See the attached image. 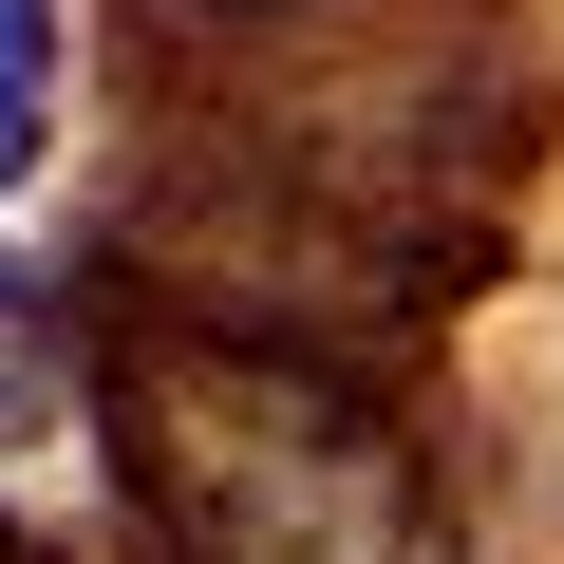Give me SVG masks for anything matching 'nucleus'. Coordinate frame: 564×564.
<instances>
[{
	"label": "nucleus",
	"instance_id": "f03ea898",
	"mask_svg": "<svg viewBox=\"0 0 564 564\" xmlns=\"http://www.w3.org/2000/svg\"><path fill=\"white\" fill-rule=\"evenodd\" d=\"M57 151V0H0V188Z\"/></svg>",
	"mask_w": 564,
	"mask_h": 564
},
{
	"label": "nucleus",
	"instance_id": "20e7f679",
	"mask_svg": "<svg viewBox=\"0 0 564 564\" xmlns=\"http://www.w3.org/2000/svg\"><path fill=\"white\" fill-rule=\"evenodd\" d=\"M0 564H20V527H0Z\"/></svg>",
	"mask_w": 564,
	"mask_h": 564
},
{
	"label": "nucleus",
	"instance_id": "f257e3e1",
	"mask_svg": "<svg viewBox=\"0 0 564 564\" xmlns=\"http://www.w3.org/2000/svg\"><path fill=\"white\" fill-rule=\"evenodd\" d=\"M132 489L170 564H433V489L377 395L151 321L132 339Z\"/></svg>",
	"mask_w": 564,
	"mask_h": 564
},
{
	"label": "nucleus",
	"instance_id": "7ed1b4c3",
	"mask_svg": "<svg viewBox=\"0 0 564 564\" xmlns=\"http://www.w3.org/2000/svg\"><path fill=\"white\" fill-rule=\"evenodd\" d=\"M76 358H57V302H39V263H0V433H57Z\"/></svg>",
	"mask_w": 564,
	"mask_h": 564
}]
</instances>
